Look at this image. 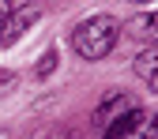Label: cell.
<instances>
[{
	"label": "cell",
	"instance_id": "11",
	"mask_svg": "<svg viewBox=\"0 0 158 139\" xmlns=\"http://www.w3.org/2000/svg\"><path fill=\"white\" fill-rule=\"evenodd\" d=\"M11 8H15V4H11V0H0V23H4V19L11 15Z\"/></svg>",
	"mask_w": 158,
	"mask_h": 139
},
{
	"label": "cell",
	"instance_id": "7",
	"mask_svg": "<svg viewBox=\"0 0 158 139\" xmlns=\"http://www.w3.org/2000/svg\"><path fill=\"white\" fill-rule=\"evenodd\" d=\"M53 68H56V49H45L42 60H38V68H34V75L45 79V75H53Z\"/></svg>",
	"mask_w": 158,
	"mask_h": 139
},
{
	"label": "cell",
	"instance_id": "2",
	"mask_svg": "<svg viewBox=\"0 0 158 139\" xmlns=\"http://www.w3.org/2000/svg\"><path fill=\"white\" fill-rule=\"evenodd\" d=\"M38 19H42V8L38 4H27V8H11V15L0 23V45H15Z\"/></svg>",
	"mask_w": 158,
	"mask_h": 139
},
{
	"label": "cell",
	"instance_id": "12",
	"mask_svg": "<svg viewBox=\"0 0 158 139\" xmlns=\"http://www.w3.org/2000/svg\"><path fill=\"white\" fill-rule=\"evenodd\" d=\"M0 139H4V132H0Z\"/></svg>",
	"mask_w": 158,
	"mask_h": 139
},
{
	"label": "cell",
	"instance_id": "5",
	"mask_svg": "<svg viewBox=\"0 0 158 139\" xmlns=\"http://www.w3.org/2000/svg\"><path fill=\"white\" fill-rule=\"evenodd\" d=\"M135 75L158 94V49H143L139 56H135Z\"/></svg>",
	"mask_w": 158,
	"mask_h": 139
},
{
	"label": "cell",
	"instance_id": "4",
	"mask_svg": "<svg viewBox=\"0 0 158 139\" xmlns=\"http://www.w3.org/2000/svg\"><path fill=\"white\" fill-rule=\"evenodd\" d=\"M132 105H135V102H132L128 94H121V90H117V94H109L106 102L94 109V128H106L109 121H117V117H121V113H128Z\"/></svg>",
	"mask_w": 158,
	"mask_h": 139
},
{
	"label": "cell",
	"instance_id": "9",
	"mask_svg": "<svg viewBox=\"0 0 158 139\" xmlns=\"http://www.w3.org/2000/svg\"><path fill=\"white\" fill-rule=\"evenodd\" d=\"M11 87H15V75L11 72H0V94H8Z\"/></svg>",
	"mask_w": 158,
	"mask_h": 139
},
{
	"label": "cell",
	"instance_id": "3",
	"mask_svg": "<svg viewBox=\"0 0 158 139\" xmlns=\"http://www.w3.org/2000/svg\"><path fill=\"white\" fill-rule=\"evenodd\" d=\"M139 124H143V109L132 105L128 113H121L117 121H109V124L102 128V139H128L132 132H139Z\"/></svg>",
	"mask_w": 158,
	"mask_h": 139
},
{
	"label": "cell",
	"instance_id": "8",
	"mask_svg": "<svg viewBox=\"0 0 158 139\" xmlns=\"http://www.w3.org/2000/svg\"><path fill=\"white\" fill-rule=\"evenodd\" d=\"M139 139H158V113L151 117V121L143 117V124H139Z\"/></svg>",
	"mask_w": 158,
	"mask_h": 139
},
{
	"label": "cell",
	"instance_id": "6",
	"mask_svg": "<svg viewBox=\"0 0 158 139\" xmlns=\"http://www.w3.org/2000/svg\"><path fill=\"white\" fill-rule=\"evenodd\" d=\"M128 34H132V38H147L151 45H158V11H151V15H135L132 23H128Z\"/></svg>",
	"mask_w": 158,
	"mask_h": 139
},
{
	"label": "cell",
	"instance_id": "10",
	"mask_svg": "<svg viewBox=\"0 0 158 139\" xmlns=\"http://www.w3.org/2000/svg\"><path fill=\"white\" fill-rule=\"evenodd\" d=\"M34 139H68V135H64V132H60V128H49V132H38V135H34Z\"/></svg>",
	"mask_w": 158,
	"mask_h": 139
},
{
	"label": "cell",
	"instance_id": "1",
	"mask_svg": "<svg viewBox=\"0 0 158 139\" xmlns=\"http://www.w3.org/2000/svg\"><path fill=\"white\" fill-rule=\"evenodd\" d=\"M117 38H121V23L113 15H90L72 30V49L83 60H102V56L113 53Z\"/></svg>",
	"mask_w": 158,
	"mask_h": 139
}]
</instances>
